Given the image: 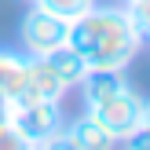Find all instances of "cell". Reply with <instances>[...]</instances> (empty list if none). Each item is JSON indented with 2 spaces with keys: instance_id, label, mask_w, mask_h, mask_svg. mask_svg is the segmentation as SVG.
Listing matches in <instances>:
<instances>
[{
  "instance_id": "1",
  "label": "cell",
  "mask_w": 150,
  "mask_h": 150,
  "mask_svg": "<svg viewBox=\"0 0 150 150\" xmlns=\"http://www.w3.org/2000/svg\"><path fill=\"white\" fill-rule=\"evenodd\" d=\"M66 44L84 55L88 70H125L143 48V33L132 26L125 7L95 4L70 22Z\"/></svg>"
},
{
  "instance_id": "2",
  "label": "cell",
  "mask_w": 150,
  "mask_h": 150,
  "mask_svg": "<svg viewBox=\"0 0 150 150\" xmlns=\"http://www.w3.org/2000/svg\"><path fill=\"white\" fill-rule=\"evenodd\" d=\"M143 103L146 99L136 95L132 84H128V88H121V92H114L110 99H99V103H92V106H84V114H92L95 121L121 143V139H128L132 132L143 125Z\"/></svg>"
},
{
  "instance_id": "3",
  "label": "cell",
  "mask_w": 150,
  "mask_h": 150,
  "mask_svg": "<svg viewBox=\"0 0 150 150\" xmlns=\"http://www.w3.org/2000/svg\"><path fill=\"white\" fill-rule=\"evenodd\" d=\"M18 40L26 55H51L55 48H62L70 40V22L44 11L40 4H29V11L18 22Z\"/></svg>"
},
{
  "instance_id": "4",
  "label": "cell",
  "mask_w": 150,
  "mask_h": 150,
  "mask_svg": "<svg viewBox=\"0 0 150 150\" xmlns=\"http://www.w3.org/2000/svg\"><path fill=\"white\" fill-rule=\"evenodd\" d=\"M11 125L33 146H40V143H48V139L62 136L66 117H62V106H59L55 99H33V103H18V106L11 110Z\"/></svg>"
},
{
  "instance_id": "5",
  "label": "cell",
  "mask_w": 150,
  "mask_h": 150,
  "mask_svg": "<svg viewBox=\"0 0 150 150\" xmlns=\"http://www.w3.org/2000/svg\"><path fill=\"white\" fill-rule=\"evenodd\" d=\"M26 62H29L26 51L0 48V99L11 106L26 103Z\"/></svg>"
},
{
  "instance_id": "6",
  "label": "cell",
  "mask_w": 150,
  "mask_h": 150,
  "mask_svg": "<svg viewBox=\"0 0 150 150\" xmlns=\"http://www.w3.org/2000/svg\"><path fill=\"white\" fill-rule=\"evenodd\" d=\"M62 139L73 150H114L117 146V139L110 136L92 114H81V117H73V121H66L62 125Z\"/></svg>"
},
{
  "instance_id": "7",
  "label": "cell",
  "mask_w": 150,
  "mask_h": 150,
  "mask_svg": "<svg viewBox=\"0 0 150 150\" xmlns=\"http://www.w3.org/2000/svg\"><path fill=\"white\" fill-rule=\"evenodd\" d=\"M62 95H66V84L55 77L51 62L44 55H29V62H26V103H33V99L62 103Z\"/></svg>"
},
{
  "instance_id": "8",
  "label": "cell",
  "mask_w": 150,
  "mask_h": 150,
  "mask_svg": "<svg viewBox=\"0 0 150 150\" xmlns=\"http://www.w3.org/2000/svg\"><path fill=\"white\" fill-rule=\"evenodd\" d=\"M81 99H84V106H92V103L99 99H110L114 92H121V88H128V77H125V70H88L84 81H81Z\"/></svg>"
},
{
  "instance_id": "9",
  "label": "cell",
  "mask_w": 150,
  "mask_h": 150,
  "mask_svg": "<svg viewBox=\"0 0 150 150\" xmlns=\"http://www.w3.org/2000/svg\"><path fill=\"white\" fill-rule=\"evenodd\" d=\"M51 62V70H55V77L66 84V92L70 88H77L81 81H84V73H88V62H84V55H81L77 48H70V44H62V48H55L51 55H44Z\"/></svg>"
},
{
  "instance_id": "10",
  "label": "cell",
  "mask_w": 150,
  "mask_h": 150,
  "mask_svg": "<svg viewBox=\"0 0 150 150\" xmlns=\"http://www.w3.org/2000/svg\"><path fill=\"white\" fill-rule=\"evenodd\" d=\"M37 4H40L44 11L59 15V18L73 22V18H81V15H84L88 7H95V4H99V0H37Z\"/></svg>"
},
{
  "instance_id": "11",
  "label": "cell",
  "mask_w": 150,
  "mask_h": 150,
  "mask_svg": "<svg viewBox=\"0 0 150 150\" xmlns=\"http://www.w3.org/2000/svg\"><path fill=\"white\" fill-rule=\"evenodd\" d=\"M0 150H37V146L29 143L11 121H4V125H0Z\"/></svg>"
},
{
  "instance_id": "12",
  "label": "cell",
  "mask_w": 150,
  "mask_h": 150,
  "mask_svg": "<svg viewBox=\"0 0 150 150\" xmlns=\"http://www.w3.org/2000/svg\"><path fill=\"white\" fill-rule=\"evenodd\" d=\"M125 11H128L132 26L146 37V33H150V0H128V4H125Z\"/></svg>"
},
{
  "instance_id": "13",
  "label": "cell",
  "mask_w": 150,
  "mask_h": 150,
  "mask_svg": "<svg viewBox=\"0 0 150 150\" xmlns=\"http://www.w3.org/2000/svg\"><path fill=\"white\" fill-rule=\"evenodd\" d=\"M121 143H125V150H150V128L139 125V128L132 132L128 139H121Z\"/></svg>"
},
{
  "instance_id": "14",
  "label": "cell",
  "mask_w": 150,
  "mask_h": 150,
  "mask_svg": "<svg viewBox=\"0 0 150 150\" xmlns=\"http://www.w3.org/2000/svg\"><path fill=\"white\" fill-rule=\"evenodd\" d=\"M37 150H73L70 143H66V139L62 136H55V139H48V143H40V146H37Z\"/></svg>"
},
{
  "instance_id": "15",
  "label": "cell",
  "mask_w": 150,
  "mask_h": 150,
  "mask_svg": "<svg viewBox=\"0 0 150 150\" xmlns=\"http://www.w3.org/2000/svg\"><path fill=\"white\" fill-rule=\"evenodd\" d=\"M143 125H146V128H150V99L143 103Z\"/></svg>"
},
{
  "instance_id": "16",
  "label": "cell",
  "mask_w": 150,
  "mask_h": 150,
  "mask_svg": "<svg viewBox=\"0 0 150 150\" xmlns=\"http://www.w3.org/2000/svg\"><path fill=\"white\" fill-rule=\"evenodd\" d=\"M15 4H26V7H29V4H37V0H15Z\"/></svg>"
},
{
  "instance_id": "17",
  "label": "cell",
  "mask_w": 150,
  "mask_h": 150,
  "mask_svg": "<svg viewBox=\"0 0 150 150\" xmlns=\"http://www.w3.org/2000/svg\"><path fill=\"white\" fill-rule=\"evenodd\" d=\"M143 44H146V48H150V33H146V37H143Z\"/></svg>"
},
{
  "instance_id": "18",
  "label": "cell",
  "mask_w": 150,
  "mask_h": 150,
  "mask_svg": "<svg viewBox=\"0 0 150 150\" xmlns=\"http://www.w3.org/2000/svg\"><path fill=\"white\" fill-rule=\"evenodd\" d=\"M125 4H128V0H125Z\"/></svg>"
}]
</instances>
